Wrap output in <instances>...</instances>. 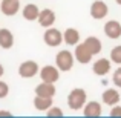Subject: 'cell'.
<instances>
[{
    "label": "cell",
    "instance_id": "cell-1",
    "mask_svg": "<svg viewBox=\"0 0 121 118\" xmlns=\"http://www.w3.org/2000/svg\"><path fill=\"white\" fill-rule=\"evenodd\" d=\"M86 104V91L81 87H75L68 95V106L72 110H78Z\"/></svg>",
    "mask_w": 121,
    "mask_h": 118
},
{
    "label": "cell",
    "instance_id": "cell-2",
    "mask_svg": "<svg viewBox=\"0 0 121 118\" xmlns=\"http://www.w3.org/2000/svg\"><path fill=\"white\" fill-rule=\"evenodd\" d=\"M55 65H57V68H58L60 71H63V72L71 71L72 66H74V54H72L71 51H68V49L60 51V52L57 54V57H55Z\"/></svg>",
    "mask_w": 121,
    "mask_h": 118
},
{
    "label": "cell",
    "instance_id": "cell-3",
    "mask_svg": "<svg viewBox=\"0 0 121 118\" xmlns=\"http://www.w3.org/2000/svg\"><path fill=\"white\" fill-rule=\"evenodd\" d=\"M39 74V65L32 60H26L18 66V75L22 78H32Z\"/></svg>",
    "mask_w": 121,
    "mask_h": 118
},
{
    "label": "cell",
    "instance_id": "cell-4",
    "mask_svg": "<svg viewBox=\"0 0 121 118\" xmlns=\"http://www.w3.org/2000/svg\"><path fill=\"white\" fill-rule=\"evenodd\" d=\"M43 40H44V43H46L48 46L55 48V46H58L65 39H63V34L60 32L58 29H55V28L51 26V28H46V32H44V35H43Z\"/></svg>",
    "mask_w": 121,
    "mask_h": 118
},
{
    "label": "cell",
    "instance_id": "cell-5",
    "mask_svg": "<svg viewBox=\"0 0 121 118\" xmlns=\"http://www.w3.org/2000/svg\"><path fill=\"white\" fill-rule=\"evenodd\" d=\"M107 12H109V8H107L106 2H103V0H95V2L91 5V15H92V18H95V20L104 18L107 15Z\"/></svg>",
    "mask_w": 121,
    "mask_h": 118
},
{
    "label": "cell",
    "instance_id": "cell-6",
    "mask_svg": "<svg viewBox=\"0 0 121 118\" xmlns=\"http://www.w3.org/2000/svg\"><path fill=\"white\" fill-rule=\"evenodd\" d=\"M60 77V69L55 68V66H51L46 65L44 68H41L40 71V78L41 81H46V83H55Z\"/></svg>",
    "mask_w": 121,
    "mask_h": 118
},
{
    "label": "cell",
    "instance_id": "cell-7",
    "mask_svg": "<svg viewBox=\"0 0 121 118\" xmlns=\"http://www.w3.org/2000/svg\"><path fill=\"white\" fill-rule=\"evenodd\" d=\"M92 57H94V54L87 49L84 41H83L81 44H77V48H75V60H77L78 63L86 65V63H89L92 60Z\"/></svg>",
    "mask_w": 121,
    "mask_h": 118
},
{
    "label": "cell",
    "instance_id": "cell-8",
    "mask_svg": "<svg viewBox=\"0 0 121 118\" xmlns=\"http://www.w3.org/2000/svg\"><path fill=\"white\" fill-rule=\"evenodd\" d=\"M20 9V0H2V5H0V11L2 14L8 15H15Z\"/></svg>",
    "mask_w": 121,
    "mask_h": 118
},
{
    "label": "cell",
    "instance_id": "cell-9",
    "mask_svg": "<svg viewBox=\"0 0 121 118\" xmlns=\"http://www.w3.org/2000/svg\"><path fill=\"white\" fill-rule=\"evenodd\" d=\"M104 34L112 40L120 39L121 37V23L117 20H109L104 25Z\"/></svg>",
    "mask_w": 121,
    "mask_h": 118
},
{
    "label": "cell",
    "instance_id": "cell-10",
    "mask_svg": "<svg viewBox=\"0 0 121 118\" xmlns=\"http://www.w3.org/2000/svg\"><path fill=\"white\" fill-rule=\"evenodd\" d=\"M39 23L43 28H51L55 23V12H54L52 9H43V11H40Z\"/></svg>",
    "mask_w": 121,
    "mask_h": 118
},
{
    "label": "cell",
    "instance_id": "cell-11",
    "mask_svg": "<svg viewBox=\"0 0 121 118\" xmlns=\"http://www.w3.org/2000/svg\"><path fill=\"white\" fill-rule=\"evenodd\" d=\"M94 74L100 75V77H104L106 74H109L110 71V60L109 58H100L94 63Z\"/></svg>",
    "mask_w": 121,
    "mask_h": 118
},
{
    "label": "cell",
    "instance_id": "cell-12",
    "mask_svg": "<svg viewBox=\"0 0 121 118\" xmlns=\"http://www.w3.org/2000/svg\"><path fill=\"white\" fill-rule=\"evenodd\" d=\"M57 92L54 83H46L41 81L39 86L35 87V95H41V97H54Z\"/></svg>",
    "mask_w": 121,
    "mask_h": 118
},
{
    "label": "cell",
    "instance_id": "cell-13",
    "mask_svg": "<svg viewBox=\"0 0 121 118\" xmlns=\"http://www.w3.org/2000/svg\"><path fill=\"white\" fill-rule=\"evenodd\" d=\"M12 44H14V35H12V32L9 29H6V28H2L0 29V48L9 49V48H12Z\"/></svg>",
    "mask_w": 121,
    "mask_h": 118
},
{
    "label": "cell",
    "instance_id": "cell-14",
    "mask_svg": "<svg viewBox=\"0 0 121 118\" xmlns=\"http://www.w3.org/2000/svg\"><path fill=\"white\" fill-rule=\"evenodd\" d=\"M103 103H106L107 106H115L120 103V94L117 89H106L103 92Z\"/></svg>",
    "mask_w": 121,
    "mask_h": 118
},
{
    "label": "cell",
    "instance_id": "cell-15",
    "mask_svg": "<svg viewBox=\"0 0 121 118\" xmlns=\"http://www.w3.org/2000/svg\"><path fill=\"white\" fill-rule=\"evenodd\" d=\"M63 39H65V43L69 44V46H75L80 41V32H78L75 28H68L63 34Z\"/></svg>",
    "mask_w": 121,
    "mask_h": 118
},
{
    "label": "cell",
    "instance_id": "cell-16",
    "mask_svg": "<svg viewBox=\"0 0 121 118\" xmlns=\"http://www.w3.org/2000/svg\"><path fill=\"white\" fill-rule=\"evenodd\" d=\"M34 106L37 110H48L52 107V97H41V95H35L34 98Z\"/></svg>",
    "mask_w": 121,
    "mask_h": 118
},
{
    "label": "cell",
    "instance_id": "cell-17",
    "mask_svg": "<svg viewBox=\"0 0 121 118\" xmlns=\"http://www.w3.org/2000/svg\"><path fill=\"white\" fill-rule=\"evenodd\" d=\"M84 115L86 117H100L101 112H103V109H101L100 103H97V101H89L87 104H84Z\"/></svg>",
    "mask_w": 121,
    "mask_h": 118
},
{
    "label": "cell",
    "instance_id": "cell-18",
    "mask_svg": "<svg viewBox=\"0 0 121 118\" xmlns=\"http://www.w3.org/2000/svg\"><path fill=\"white\" fill-rule=\"evenodd\" d=\"M39 15H40V11H39V8H37L34 3H29V5H26L23 8V17L26 18V20H29V22L37 20Z\"/></svg>",
    "mask_w": 121,
    "mask_h": 118
},
{
    "label": "cell",
    "instance_id": "cell-19",
    "mask_svg": "<svg viewBox=\"0 0 121 118\" xmlns=\"http://www.w3.org/2000/svg\"><path fill=\"white\" fill-rule=\"evenodd\" d=\"M84 44L87 46V49L91 51L94 55H97V54L101 52V41L100 39H97V37H87V39L84 40Z\"/></svg>",
    "mask_w": 121,
    "mask_h": 118
},
{
    "label": "cell",
    "instance_id": "cell-20",
    "mask_svg": "<svg viewBox=\"0 0 121 118\" xmlns=\"http://www.w3.org/2000/svg\"><path fill=\"white\" fill-rule=\"evenodd\" d=\"M110 60L117 65H121V44L115 46L112 51H110Z\"/></svg>",
    "mask_w": 121,
    "mask_h": 118
},
{
    "label": "cell",
    "instance_id": "cell-21",
    "mask_svg": "<svg viewBox=\"0 0 121 118\" xmlns=\"http://www.w3.org/2000/svg\"><path fill=\"white\" fill-rule=\"evenodd\" d=\"M112 80H113V84H115L117 87H121V68H118L115 72H113Z\"/></svg>",
    "mask_w": 121,
    "mask_h": 118
},
{
    "label": "cell",
    "instance_id": "cell-22",
    "mask_svg": "<svg viewBox=\"0 0 121 118\" xmlns=\"http://www.w3.org/2000/svg\"><path fill=\"white\" fill-rule=\"evenodd\" d=\"M48 115H49V117H61L63 115V110L60 109V107L52 106V107H49V109H48Z\"/></svg>",
    "mask_w": 121,
    "mask_h": 118
},
{
    "label": "cell",
    "instance_id": "cell-23",
    "mask_svg": "<svg viewBox=\"0 0 121 118\" xmlns=\"http://www.w3.org/2000/svg\"><path fill=\"white\" fill-rule=\"evenodd\" d=\"M9 94V86L5 81H0V98H5Z\"/></svg>",
    "mask_w": 121,
    "mask_h": 118
},
{
    "label": "cell",
    "instance_id": "cell-24",
    "mask_svg": "<svg viewBox=\"0 0 121 118\" xmlns=\"http://www.w3.org/2000/svg\"><path fill=\"white\" fill-rule=\"evenodd\" d=\"M110 115L112 117H121V106H113L110 110Z\"/></svg>",
    "mask_w": 121,
    "mask_h": 118
},
{
    "label": "cell",
    "instance_id": "cell-25",
    "mask_svg": "<svg viewBox=\"0 0 121 118\" xmlns=\"http://www.w3.org/2000/svg\"><path fill=\"white\" fill-rule=\"evenodd\" d=\"M0 115H11V112H8V110H0Z\"/></svg>",
    "mask_w": 121,
    "mask_h": 118
},
{
    "label": "cell",
    "instance_id": "cell-26",
    "mask_svg": "<svg viewBox=\"0 0 121 118\" xmlns=\"http://www.w3.org/2000/svg\"><path fill=\"white\" fill-rule=\"evenodd\" d=\"M3 74H5V69H3V66L2 65H0V77H2V75Z\"/></svg>",
    "mask_w": 121,
    "mask_h": 118
},
{
    "label": "cell",
    "instance_id": "cell-27",
    "mask_svg": "<svg viewBox=\"0 0 121 118\" xmlns=\"http://www.w3.org/2000/svg\"><path fill=\"white\" fill-rule=\"evenodd\" d=\"M115 2H117V3H118V5H121V0H115Z\"/></svg>",
    "mask_w": 121,
    "mask_h": 118
}]
</instances>
